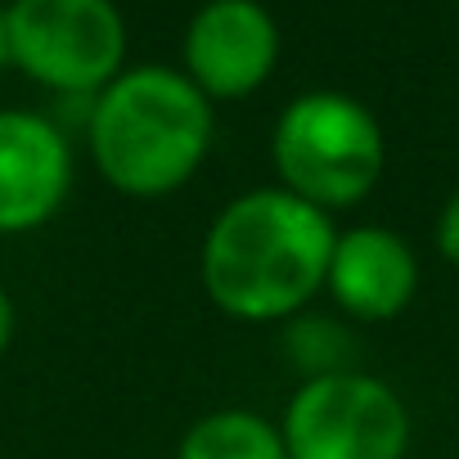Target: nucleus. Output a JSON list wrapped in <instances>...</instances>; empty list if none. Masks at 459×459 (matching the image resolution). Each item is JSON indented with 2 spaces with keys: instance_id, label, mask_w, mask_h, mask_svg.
I'll return each mask as SVG.
<instances>
[{
  "instance_id": "nucleus-1",
  "label": "nucleus",
  "mask_w": 459,
  "mask_h": 459,
  "mask_svg": "<svg viewBox=\"0 0 459 459\" xmlns=\"http://www.w3.org/2000/svg\"><path fill=\"white\" fill-rule=\"evenodd\" d=\"M338 230L329 212L262 185L230 198L203 235L198 275L207 302L244 325L298 320L325 289Z\"/></svg>"
},
{
  "instance_id": "nucleus-2",
  "label": "nucleus",
  "mask_w": 459,
  "mask_h": 459,
  "mask_svg": "<svg viewBox=\"0 0 459 459\" xmlns=\"http://www.w3.org/2000/svg\"><path fill=\"white\" fill-rule=\"evenodd\" d=\"M91 158L126 198H162L194 180L212 153V100L171 68L144 64L113 77L91 104Z\"/></svg>"
},
{
  "instance_id": "nucleus-3",
  "label": "nucleus",
  "mask_w": 459,
  "mask_h": 459,
  "mask_svg": "<svg viewBox=\"0 0 459 459\" xmlns=\"http://www.w3.org/2000/svg\"><path fill=\"white\" fill-rule=\"evenodd\" d=\"M271 162L289 194L320 212H338L374 194L387 167V140L360 100L342 91H307L280 113Z\"/></svg>"
},
{
  "instance_id": "nucleus-4",
  "label": "nucleus",
  "mask_w": 459,
  "mask_h": 459,
  "mask_svg": "<svg viewBox=\"0 0 459 459\" xmlns=\"http://www.w3.org/2000/svg\"><path fill=\"white\" fill-rule=\"evenodd\" d=\"M280 432L289 459H405L410 410L378 374L338 369L302 378Z\"/></svg>"
},
{
  "instance_id": "nucleus-5",
  "label": "nucleus",
  "mask_w": 459,
  "mask_h": 459,
  "mask_svg": "<svg viewBox=\"0 0 459 459\" xmlns=\"http://www.w3.org/2000/svg\"><path fill=\"white\" fill-rule=\"evenodd\" d=\"M10 64L59 95H100L122 77L126 28L113 0H14Z\"/></svg>"
},
{
  "instance_id": "nucleus-6",
  "label": "nucleus",
  "mask_w": 459,
  "mask_h": 459,
  "mask_svg": "<svg viewBox=\"0 0 459 459\" xmlns=\"http://www.w3.org/2000/svg\"><path fill=\"white\" fill-rule=\"evenodd\" d=\"M280 64V28L257 0H207L185 32V77L207 100H244Z\"/></svg>"
},
{
  "instance_id": "nucleus-7",
  "label": "nucleus",
  "mask_w": 459,
  "mask_h": 459,
  "mask_svg": "<svg viewBox=\"0 0 459 459\" xmlns=\"http://www.w3.org/2000/svg\"><path fill=\"white\" fill-rule=\"evenodd\" d=\"M73 189L68 135L23 108H0V235L41 230Z\"/></svg>"
},
{
  "instance_id": "nucleus-8",
  "label": "nucleus",
  "mask_w": 459,
  "mask_h": 459,
  "mask_svg": "<svg viewBox=\"0 0 459 459\" xmlns=\"http://www.w3.org/2000/svg\"><path fill=\"white\" fill-rule=\"evenodd\" d=\"M325 289L338 302V311L360 320V325L396 320L419 293L414 244L405 235H396V230H387V225L338 230Z\"/></svg>"
},
{
  "instance_id": "nucleus-9",
  "label": "nucleus",
  "mask_w": 459,
  "mask_h": 459,
  "mask_svg": "<svg viewBox=\"0 0 459 459\" xmlns=\"http://www.w3.org/2000/svg\"><path fill=\"white\" fill-rule=\"evenodd\" d=\"M176 459H289L280 423L257 410H212L194 419L176 446Z\"/></svg>"
},
{
  "instance_id": "nucleus-10",
  "label": "nucleus",
  "mask_w": 459,
  "mask_h": 459,
  "mask_svg": "<svg viewBox=\"0 0 459 459\" xmlns=\"http://www.w3.org/2000/svg\"><path fill=\"white\" fill-rule=\"evenodd\" d=\"M347 333L329 320V316H298L293 329H289V351L298 360V369L307 378H320V374H338V369H356L347 365Z\"/></svg>"
},
{
  "instance_id": "nucleus-11",
  "label": "nucleus",
  "mask_w": 459,
  "mask_h": 459,
  "mask_svg": "<svg viewBox=\"0 0 459 459\" xmlns=\"http://www.w3.org/2000/svg\"><path fill=\"white\" fill-rule=\"evenodd\" d=\"M432 239H437V253H441L450 266H459V189H455V194L441 203Z\"/></svg>"
},
{
  "instance_id": "nucleus-12",
  "label": "nucleus",
  "mask_w": 459,
  "mask_h": 459,
  "mask_svg": "<svg viewBox=\"0 0 459 459\" xmlns=\"http://www.w3.org/2000/svg\"><path fill=\"white\" fill-rule=\"evenodd\" d=\"M14 298L5 293V284H0V356H5V347L14 342Z\"/></svg>"
},
{
  "instance_id": "nucleus-13",
  "label": "nucleus",
  "mask_w": 459,
  "mask_h": 459,
  "mask_svg": "<svg viewBox=\"0 0 459 459\" xmlns=\"http://www.w3.org/2000/svg\"><path fill=\"white\" fill-rule=\"evenodd\" d=\"M10 64V14L0 10V68Z\"/></svg>"
}]
</instances>
